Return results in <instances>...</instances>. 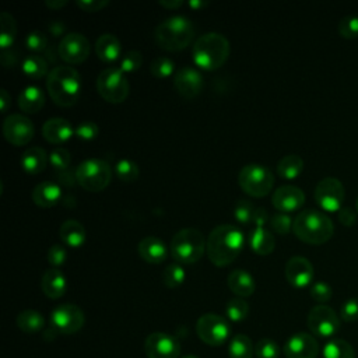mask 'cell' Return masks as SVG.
Wrapping results in <instances>:
<instances>
[{
	"label": "cell",
	"mask_w": 358,
	"mask_h": 358,
	"mask_svg": "<svg viewBox=\"0 0 358 358\" xmlns=\"http://www.w3.org/2000/svg\"><path fill=\"white\" fill-rule=\"evenodd\" d=\"M48 154L42 147H29L21 155V166L28 173H41L48 164Z\"/></svg>",
	"instance_id": "f546056e"
},
{
	"label": "cell",
	"mask_w": 358,
	"mask_h": 358,
	"mask_svg": "<svg viewBox=\"0 0 358 358\" xmlns=\"http://www.w3.org/2000/svg\"><path fill=\"white\" fill-rule=\"evenodd\" d=\"M241 189L252 197H263L270 193L274 186L273 172L260 164H248L238 173Z\"/></svg>",
	"instance_id": "ba28073f"
},
{
	"label": "cell",
	"mask_w": 358,
	"mask_h": 358,
	"mask_svg": "<svg viewBox=\"0 0 358 358\" xmlns=\"http://www.w3.org/2000/svg\"><path fill=\"white\" fill-rule=\"evenodd\" d=\"M187 4L192 8H203L208 4V1H206V0H190V1H187Z\"/></svg>",
	"instance_id": "6125c7cd"
},
{
	"label": "cell",
	"mask_w": 358,
	"mask_h": 358,
	"mask_svg": "<svg viewBox=\"0 0 358 358\" xmlns=\"http://www.w3.org/2000/svg\"><path fill=\"white\" fill-rule=\"evenodd\" d=\"M42 136L52 144H63L74 136V127L67 119L50 117L42 126Z\"/></svg>",
	"instance_id": "44dd1931"
},
{
	"label": "cell",
	"mask_w": 358,
	"mask_h": 358,
	"mask_svg": "<svg viewBox=\"0 0 358 358\" xmlns=\"http://www.w3.org/2000/svg\"><path fill=\"white\" fill-rule=\"evenodd\" d=\"M77 6L84 11H99L109 4V0H77Z\"/></svg>",
	"instance_id": "f5cc1de1"
},
{
	"label": "cell",
	"mask_w": 358,
	"mask_h": 358,
	"mask_svg": "<svg viewBox=\"0 0 358 358\" xmlns=\"http://www.w3.org/2000/svg\"><path fill=\"white\" fill-rule=\"evenodd\" d=\"M256 207L245 199H241L236 201L235 207H234V217L239 224H252L253 221V214H255Z\"/></svg>",
	"instance_id": "60d3db41"
},
{
	"label": "cell",
	"mask_w": 358,
	"mask_h": 358,
	"mask_svg": "<svg viewBox=\"0 0 358 358\" xmlns=\"http://www.w3.org/2000/svg\"><path fill=\"white\" fill-rule=\"evenodd\" d=\"M249 315V305L243 298H231L225 305V316L231 322H242Z\"/></svg>",
	"instance_id": "8d00e7d4"
},
{
	"label": "cell",
	"mask_w": 358,
	"mask_h": 358,
	"mask_svg": "<svg viewBox=\"0 0 358 358\" xmlns=\"http://www.w3.org/2000/svg\"><path fill=\"white\" fill-rule=\"evenodd\" d=\"M159 4L164 6L165 8L175 10V8H179L183 4V1L182 0H159Z\"/></svg>",
	"instance_id": "91938a15"
},
{
	"label": "cell",
	"mask_w": 358,
	"mask_h": 358,
	"mask_svg": "<svg viewBox=\"0 0 358 358\" xmlns=\"http://www.w3.org/2000/svg\"><path fill=\"white\" fill-rule=\"evenodd\" d=\"M196 333L203 343L218 347L228 340L231 327L228 320L222 316L217 313H204L197 319Z\"/></svg>",
	"instance_id": "30bf717a"
},
{
	"label": "cell",
	"mask_w": 358,
	"mask_h": 358,
	"mask_svg": "<svg viewBox=\"0 0 358 358\" xmlns=\"http://www.w3.org/2000/svg\"><path fill=\"white\" fill-rule=\"evenodd\" d=\"M344 196V185L334 176H326L320 179L315 187V200L319 207L327 213L340 211L343 207Z\"/></svg>",
	"instance_id": "8fae6325"
},
{
	"label": "cell",
	"mask_w": 358,
	"mask_h": 358,
	"mask_svg": "<svg viewBox=\"0 0 358 358\" xmlns=\"http://www.w3.org/2000/svg\"><path fill=\"white\" fill-rule=\"evenodd\" d=\"M338 214V221L345 225V227H351L355 224L357 221V214L351 207H341L340 211L337 213Z\"/></svg>",
	"instance_id": "db71d44e"
},
{
	"label": "cell",
	"mask_w": 358,
	"mask_h": 358,
	"mask_svg": "<svg viewBox=\"0 0 358 358\" xmlns=\"http://www.w3.org/2000/svg\"><path fill=\"white\" fill-rule=\"evenodd\" d=\"M340 317L344 322L358 320V298H348L340 306Z\"/></svg>",
	"instance_id": "816d5d0a"
},
{
	"label": "cell",
	"mask_w": 358,
	"mask_h": 358,
	"mask_svg": "<svg viewBox=\"0 0 358 358\" xmlns=\"http://www.w3.org/2000/svg\"><path fill=\"white\" fill-rule=\"evenodd\" d=\"M207 248V239L197 228L178 231L169 245L172 257L179 263H194L200 260Z\"/></svg>",
	"instance_id": "8992f818"
},
{
	"label": "cell",
	"mask_w": 358,
	"mask_h": 358,
	"mask_svg": "<svg viewBox=\"0 0 358 358\" xmlns=\"http://www.w3.org/2000/svg\"><path fill=\"white\" fill-rule=\"evenodd\" d=\"M95 52L103 62H115L122 57L120 41L112 34H102L95 42Z\"/></svg>",
	"instance_id": "4316f807"
},
{
	"label": "cell",
	"mask_w": 358,
	"mask_h": 358,
	"mask_svg": "<svg viewBox=\"0 0 358 358\" xmlns=\"http://www.w3.org/2000/svg\"><path fill=\"white\" fill-rule=\"evenodd\" d=\"M11 105V96L8 95L7 90L1 88L0 91V108H1V112H7L8 110V106Z\"/></svg>",
	"instance_id": "680465c9"
},
{
	"label": "cell",
	"mask_w": 358,
	"mask_h": 358,
	"mask_svg": "<svg viewBox=\"0 0 358 358\" xmlns=\"http://www.w3.org/2000/svg\"><path fill=\"white\" fill-rule=\"evenodd\" d=\"M77 183L88 192L103 190L112 176L110 165L101 158H87L78 164L74 171Z\"/></svg>",
	"instance_id": "52a82bcc"
},
{
	"label": "cell",
	"mask_w": 358,
	"mask_h": 358,
	"mask_svg": "<svg viewBox=\"0 0 358 358\" xmlns=\"http://www.w3.org/2000/svg\"><path fill=\"white\" fill-rule=\"evenodd\" d=\"M267 221H270L267 210L264 207H256L255 214H253V221H252L255 228H264Z\"/></svg>",
	"instance_id": "11a10c76"
},
{
	"label": "cell",
	"mask_w": 358,
	"mask_h": 358,
	"mask_svg": "<svg viewBox=\"0 0 358 358\" xmlns=\"http://www.w3.org/2000/svg\"><path fill=\"white\" fill-rule=\"evenodd\" d=\"M229 358H253L255 345L246 334H236L231 338L228 347Z\"/></svg>",
	"instance_id": "836d02e7"
},
{
	"label": "cell",
	"mask_w": 358,
	"mask_h": 358,
	"mask_svg": "<svg viewBox=\"0 0 358 358\" xmlns=\"http://www.w3.org/2000/svg\"><path fill=\"white\" fill-rule=\"evenodd\" d=\"M303 171V159L296 154L284 155L277 164V172L282 179L292 180Z\"/></svg>",
	"instance_id": "1f68e13d"
},
{
	"label": "cell",
	"mask_w": 358,
	"mask_h": 358,
	"mask_svg": "<svg viewBox=\"0 0 358 358\" xmlns=\"http://www.w3.org/2000/svg\"><path fill=\"white\" fill-rule=\"evenodd\" d=\"M309 292H310V296H312L316 302H319V305H323L324 302H327V301L331 298V295H333L331 287H330L327 282H324V281H316V282H313V284L310 285Z\"/></svg>",
	"instance_id": "c3c4849f"
},
{
	"label": "cell",
	"mask_w": 358,
	"mask_h": 358,
	"mask_svg": "<svg viewBox=\"0 0 358 358\" xmlns=\"http://www.w3.org/2000/svg\"><path fill=\"white\" fill-rule=\"evenodd\" d=\"M17 326L21 331L32 334L38 333L39 330L43 329L45 326V319L43 316L35 310V309H25L18 313L17 316Z\"/></svg>",
	"instance_id": "d6a6232c"
},
{
	"label": "cell",
	"mask_w": 358,
	"mask_h": 358,
	"mask_svg": "<svg viewBox=\"0 0 358 358\" xmlns=\"http://www.w3.org/2000/svg\"><path fill=\"white\" fill-rule=\"evenodd\" d=\"M231 46L228 39L218 32H207L199 36L193 45V62L204 70H217L228 59Z\"/></svg>",
	"instance_id": "277c9868"
},
{
	"label": "cell",
	"mask_w": 358,
	"mask_h": 358,
	"mask_svg": "<svg viewBox=\"0 0 358 358\" xmlns=\"http://www.w3.org/2000/svg\"><path fill=\"white\" fill-rule=\"evenodd\" d=\"M90 41L80 32L66 34L57 45L59 57L70 64L84 62L90 56Z\"/></svg>",
	"instance_id": "9a60e30c"
},
{
	"label": "cell",
	"mask_w": 358,
	"mask_h": 358,
	"mask_svg": "<svg viewBox=\"0 0 358 358\" xmlns=\"http://www.w3.org/2000/svg\"><path fill=\"white\" fill-rule=\"evenodd\" d=\"M66 259H67V250H66V248L63 245L55 243V245H52L49 248V250H48V262H49V264L52 267L59 268L60 266L64 264Z\"/></svg>",
	"instance_id": "f907efd6"
},
{
	"label": "cell",
	"mask_w": 358,
	"mask_h": 358,
	"mask_svg": "<svg viewBox=\"0 0 358 358\" xmlns=\"http://www.w3.org/2000/svg\"><path fill=\"white\" fill-rule=\"evenodd\" d=\"M17 62V53L8 48V49H4L3 53H1V63L4 67H11L14 66Z\"/></svg>",
	"instance_id": "9f6ffc18"
},
{
	"label": "cell",
	"mask_w": 358,
	"mask_h": 358,
	"mask_svg": "<svg viewBox=\"0 0 358 358\" xmlns=\"http://www.w3.org/2000/svg\"><path fill=\"white\" fill-rule=\"evenodd\" d=\"M96 90L105 101L120 103L127 98L130 85L119 67H106L98 74Z\"/></svg>",
	"instance_id": "9c48e42d"
},
{
	"label": "cell",
	"mask_w": 358,
	"mask_h": 358,
	"mask_svg": "<svg viewBox=\"0 0 358 358\" xmlns=\"http://www.w3.org/2000/svg\"><path fill=\"white\" fill-rule=\"evenodd\" d=\"M355 208H357V213H358V197H357V203H355Z\"/></svg>",
	"instance_id": "e7e4bbea"
},
{
	"label": "cell",
	"mask_w": 358,
	"mask_h": 358,
	"mask_svg": "<svg viewBox=\"0 0 358 358\" xmlns=\"http://www.w3.org/2000/svg\"><path fill=\"white\" fill-rule=\"evenodd\" d=\"M22 73L32 80H41L45 76H49L48 73V60L41 55H27L22 59L21 64Z\"/></svg>",
	"instance_id": "4dcf8cb0"
},
{
	"label": "cell",
	"mask_w": 358,
	"mask_h": 358,
	"mask_svg": "<svg viewBox=\"0 0 358 358\" xmlns=\"http://www.w3.org/2000/svg\"><path fill=\"white\" fill-rule=\"evenodd\" d=\"M137 252L140 255V257L148 263L157 264L161 263L166 259L168 255V248L165 245V242L162 239H159L158 236H145L138 242L137 246Z\"/></svg>",
	"instance_id": "7402d4cb"
},
{
	"label": "cell",
	"mask_w": 358,
	"mask_h": 358,
	"mask_svg": "<svg viewBox=\"0 0 358 358\" xmlns=\"http://www.w3.org/2000/svg\"><path fill=\"white\" fill-rule=\"evenodd\" d=\"M282 351L287 358H316L319 354V344L312 334L299 331L285 341Z\"/></svg>",
	"instance_id": "e0dca14e"
},
{
	"label": "cell",
	"mask_w": 358,
	"mask_h": 358,
	"mask_svg": "<svg viewBox=\"0 0 358 358\" xmlns=\"http://www.w3.org/2000/svg\"><path fill=\"white\" fill-rule=\"evenodd\" d=\"M59 235L64 245L70 248H80L87 239L85 228L77 220H66L59 228Z\"/></svg>",
	"instance_id": "f1b7e54d"
},
{
	"label": "cell",
	"mask_w": 358,
	"mask_h": 358,
	"mask_svg": "<svg viewBox=\"0 0 358 358\" xmlns=\"http://www.w3.org/2000/svg\"><path fill=\"white\" fill-rule=\"evenodd\" d=\"M99 133V127L95 122H91V120H84V122H80L76 127H74V134L84 140V141H88V140H94Z\"/></svg>",
	"instance_id": "7dc6e473"
},
{
	"label": "cell",
	"mask_w": 358,
	"mask_h": 358,
	"mask_svg": "<svg viewBox=\"0 0 358 358\" xmlns=\"http://www.w3.org/2000/svg\"><path fill=\"white\" fill-rule=\"evenodd\" d=\"M323 358H355V354L348 341L343 338H333L324 344Z\"/></svg>",
	"instance_id": "d590c367"
},
{
	"label": "cell",
	"mask_w": 358,
	"mask_h": 358,
	"mask_svg": "<svg viewBox=\"0 0 358 358\" xmlns=\"http://www.w3.org/2000/svg\"><path fill=\"white\" fill-rule=\"evenodd\" d=\"M248 243L252 250L260 256H266L274 250L275 238L266 228H253L248 235Z\"/></svg>",
	"instance_id": "484cf974"
},
{
	"label": "cell",
	"mask_w": 358,
	"mask_h": 358,
	"mask_svg": "<svg viewBox=\"0 0 358 358\" xmlns=\"http://www.w3.org/2000/svg\"><path fill=\"white\" fill-rule=\"evenodd\" d=\"M48 31L53 36H59V35H62L66 31V25L62 21H50L48 24Z\"/></svg>",
	"instance_id": "6f0895ef"
},
{
	"label": "cell",
	"mask_w": 358,
	"mask_h": 358,
	"mask_svg": "<svg viewBox=\"0 0 358 358\" xmlns=\"http://www.w3.org/2000/svg\"><path fill=\"white\" fill-rule=\"evenodd\" d=\"M243 231L232 224H221L215 227L207 236V256L217 267L231 264L245 246Z\"/></svg>",
	"instance_id": "6da1fadb"
},
{
	"label": "cell",
	"mask_w": 358,
	"mask_h": 358,
	"mask_svg": "<svg viewBox=\"0 0 358 358\" xmlns=\"http://www.w3.org/2000/svg\"><path fill=\"white\" fill-rule=\"evenodd\" d=\"M49 161L57 172L67 171L69 166H70V162H71L70 151L64 147H57V148L52 150V152L49 155Z\"/></svg>",
	"instance_id": "ee69618b"
},
{
	"label": "cell",
	"mask_w": 358,
	"mask_h": 358,
	"mask_svg": "<svg viewBox=\"0 0 358 358\" xmlns=\"http://www.w3.org/2000/svg\"><path fill=\"white\" fill-rule=\"evenodd\" d=\"M185 278H186V271L179 263L168 264V267H165V270L162 273L164 284L168 288H178L179 285L183 284Z\"/></svg>",
	"instance_id": "74e56055"
},
{
	"label": "cell",
	"mask_w": 358,
	"mask_h": 358,
	"mask_svg": "<svg viewBox=\"0 0 358 358\" xmlns=\"http://www.w3.org/2000/svg\"><path fill=\"white\" fill-rule=\"evenodd\" d=\"M271 203L280 213H291L305 203V193L298 186L284 185L274 190Z\"/></svg>",
	"instance_id": "ffe728a7"
},
{
	"label": "cell",
	"mask_w": 358,
	"mask_h": 358,
	"mask_svg": "<svg viewBox=\"0 0 358 358\" xmlns=\"http://www.w3.org/2000/svg\"><path fill=\"white\" fill-rule=\"evenodd\" d=\"M35 127L32 120L22 113H11L3 122V136L13 145H24L32 140Z\"/></svg>",
	"instance_id": "5bb4252c"
},
{
	"label": "cell",
	"mask_w": 358,
	"mask_h": 358,
	"mask_svg": "<svg viewBox=\"0 0 358 358\" xmlns=\"http://www.w3.org/2000/svg\"><path fill=\"white\" fill-rule=\"evenodd\" d=\"M25 45L29 50L34 52H42L48 46V38L42 31H31L25 36Z\"/></svg>",
	"instance_id": "681fc988"
},
{
	"label": "cell",
	"mask_w": 358,
	"mask_h": 358,
	"mask_svg": "<svg viewBox=\"0 0 358 358\" xmlns=\"http://www.w3.org/2000/svg\"><path fill=\"white\" fill-rule=\"evenodd\" d=\"M292 231L298 239L310 245L327 242L334 232L333 221L327 214L315 208H306L296 214Z\"/></svg>",
	"instance_id": "3957f363"
},
{
	"label": "cell",
	"mask_w": 358,
	"mask_h": 358,
	"mask_svg": "<svg viewBox=\"0 0 358 358\" xmlns=\"http://www.w3.org/2000/svg\"><path fill=\"white\" fill-rule=\"evenodd\" d=\"M255 355L257 358H278L280 348L271 338H262L255 345Z\"/></svg>",
	"instance_id": "f6af8a7d"
},
{
	"label": "cell",
	"mask_w": 358,
	"mask_h": 358,
	"mask_svg": "<svg viewBox=\"0 0 358 358\" xmlns=\"http://www.w3.org/2000/svg\"><path fill=\"white\" fill-rule=\"evenodd\" d=\"M337 29L343 38H347V39L357 38L358 36V14L344 15L338 22Z\"/></svg>",
	"instance_id": "7bdbcfd3"
},
{
	"label": "cell",
	"mask_w": 358,
	"mask_h": 358,
	"mask_svg": "<svg viewBox=\"0 0 358 358\" xmlns=\"http://www.w3.org/2000/svg\"><path fill=\"white\" fill-rule=\"evenodd\" d=\"M285 278L295 288L308 287L315 275L312 263L303 256H292L285 263Z\"/></svg>",
	"instance_id": "ac0fdd59"
},
{
	"label": "cell",
	"mask_w": 358,
	"mask_h": 358,
	"mask_svg": "<svg viewBox=\"0 0 358 358\" xmlns=\"http://www.w3.org/2000/svg\"><path fill=\"white\" fill-rule=\"evenodd\" d=\"M46 90L49 96L59 106H73L81 92L80 73L70 66H55L46 78Z\"/></svg>",
	"instance_id": "7a4b0ae2"
},
{
	"label": "cell",
	"mask_w": 358,
	"mask_h": 358,
	"mask_svg": "<svg viewBox=\"0 0 358 358\" xmlns=\"http://www.w3.org/2000/svg\"><path fill=\"white\" fill-rule=\"evenodd\" d=\"M15 35H17V22L14 17L10 13L3 11L0 14V48L3 50L11 48Z\"/></svg>",
	"instance_id": "e575fe53"
},
{
	"label": "cell",
	"mask_w": 358,
	"mask_h": 358,
	"mask_svg": "<svg viewBox=\"0 0 358 358\" xmlns=\"http://www.w3.org/2000/svg\"><path fill=\"white\" fill-rule=\"evenodd\" d=\"M308 329L312 334L323 338L333 337L340 329V316L327 305L313 306L306 317Z\"/></svg>",
	"instance_id": "7c38bea8"
},
{
	"label": "cell",
	"mask_w": 358,
	"mask_h": 358,
	"mask_svg": "<svg viewBox=\"0 0 358 358\" xmlns=\"http://www.w3.org/2000/svg\"><path fill=\"white\" fill-rule=\"evenodd\" d=\"M45 105L43 91L38 85H27L18 94V106L22 112L36 113Z\"/></svg>",
	"instance_id": "83f0119b"
},
{
	"label": "cell",
	"mask_w": 358,
	"mask_h": 358,
	"mask_svg": "<svg viewBox=\"0 0 358 358\" xmlns=\"http://www.w3.org/2000/svg\"><path fill=\"white\" fill-rule=\"evenodd\" d=\"M294 220L287 213H275L270 217V227L280 235H287L292 229Z\"/></svg>",
	"instance_id": "bcb514c9"
},
{
	"label": "cell",
	"mask_w": 358,
	"mask_h": 358,
	"mask_svg": "<svg viewBox=\"0 0 358 358\" xmlns=\"http://www.w3.org/2000/svg\"><path fill=\"white\" fill-rule=\"evenodd\" d=\"M147 358H179L180 344L178 340L164 331H154L144 341Z\"/></svg>",
	"instance_id": "2e32d148"
},
{
	"label": "cell",
	"mask_w": 358,
	"mask_h": 358,
	"mask_svg": "<svg viewBox=\"0 0 358 358\" xmlns=\"http://www.w3.org/2000/svg\"><path fill=\"white\" fill-rule=\"evenodd\" d=\"M227 284H228L229 289L235 295H238L239 298L250 296L255 292V289H256V282H255L252 274L245 271V270H242V268L232 270L228 274Z\"/></svg>",
	"instance_id": "d4e9b609"
},
{
	"label": "cell",
	"mask_w": 358,
	"mask_h": 358,
	"mask_svg": "<svg viewBox=\"0 0 358 358\" xmlns=\"http://www.w3.org/2000/svg\"><path fill=\"white\" fill-rule=\"evenodd\" d=\"M115 172L117 175V178L123 182H134L138 175H140V169L138 165L127 158L119 159L115 165Z\"/></svg>",
	"instance_id": "f35d334b"
},
{
	"label": "cell",
	"mask_w": 358,
	"mask_h": 358,
	"mask_svg": "<svg viewBox=\"0 0 358 358\" xmlns=\"http://www.w3.org/2000/svg\"><path fill=\"white\" fill-rule=\"evenodd\" d=\"M50 323L53 330L62 334H74L85 323V316L81 308L74 303H62L50 313Z\"/></svg>",
	"instance_id": "4fadbf2b"
},
{
	"label": "cell",
	"mask_w": 358,
	"mask_h": 358,
	"mask_svg": "<svg viewBox=\"0 0 358 358\" xmlns=\"http://www.w3.org/2000/svg\"><path fill=\"white\" fill-rule=\"evenodd\" d=\"M155 42L159 48L171 52L185 49L194 36L193 22L185 15H171L155 27Z\"/></svg>",
	"instance_id": "5b68a950"
},
{
	"label": "cell",
	"mask_w": 358,
	"mask_h": 358,
	"mask_svg": "<svg viewBox=\"0 0 358 358\" xmlns=\"http://www.w3.org/2000/svg\"><path fill=\"white\" fill-rule=\"evenodd\" d=\"M45 4L50 8H62L63 6L67 4V0H46Z\"/></svg>",
	"instance_id": "94428289"
},
{
	"label": "cell",
	"mask_w": 358,
	"mask_h": 358,
	"mask_svg": "<svg viewBox=\"0 0 358 358\" xmlns=\"http://www.w3.org/2000/svg\"><path fill=\"white\" fill-rule=\"evenodd\" d=\"M41 287L48 298L57 299L64 295L67 289V280L60 268L50 267L43 273Z\"/></svg>",
	"instance_id": "cb8c5ba5"
},
{
	"label": "cell",
	"mask_w": 358,
	"mask_h": 358,
	"mask_svg": "<svg viewBox=\"0 0 358 358\" xmlns=\"http://www.w3.org/2000/svg\"><path fill=\"white\" fill-rule=\"evenodd\" d=\"M182 358H199V357H196V355H192V354H189V355H183Z\"/></svg>",
	"instance_id": "be15d7a7"
},
{
	"label": "cell",
	"mask_w": 358,
	"mask_h": 358,
	"mask_svg": "<svg viewBox=\"0 0 358 358\" xmlns=\"http://www.w3.org/2000/svg\"><path fill=\"white\" fill-rule=\"evenodd\" d=\"M143 64V55L138 50H127L119 60V69L123 73H133Z\"/></svg>",
	"instance_id": "b9f144b4"
},
{
	"label": "cell",
	"mask_w": 358,
	"mask_h": 358,
	"mask_svg": "<svg viewBox=\"0 0 358 358\" xmlns=\"http://www.w3.org/2000/svg\"><path fill=\"white\" fill-rule=\"evenodd\" d=\"M173 87L180 96L193 99L203 88V77L197 69L185 66L175 74Z\"/></svg>",
	"instance_id": "d6986e66"
},
{
	"label": "cell",
	"mask_w": 358,
	"mask_h": 358,
	"mask_svg": "<svg viewBox=\"0 0 358 358\" xmlns=\"http://www.w3.org/2000/svg\"><path fill=\"white\" fill-rule=\"evenodd\" d=\"M62 197V187L53 180H43L32 190V201L43 208L53 207Z\"/></svg>",
	"instance_id": "603a6c76"
},
{
	"label": "cell",
	"mask_w": 358,
	"mask_h": 358,
	"mask_svg": "<svg viewBox=\"0 0 358 358\" xmlns=\"http://www.w3.org/2000/svg\"><path fill=\"white\" fill-rule=\"evenodd\" d=\"M175 70V63L172 59L166 56H158L152 59L150 64V71L155 78H166L169 77Z\"/></svg>",
	"instance_id": "ab89813d"
}]
</instances>
